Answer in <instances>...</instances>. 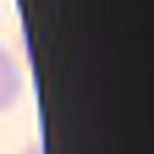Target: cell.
I'll return each mask as SVG.
<instances>
[{"label": "cell", "instance_id": "cell-1", "mask_svg": "<svg viewBox=\"0 0 154 154\" xmlns=\"http://www.w3.org/2000/svg\"><path fill=\"white\" fill-rule=\"evenodd\" d=\"M22 99V66H17V55L0 44V110H11Z\"/></svg>", "mask_w": 154, "mask_h": 154}, {"label": "cell", "instance_id": "cell-2", "mask_svg": "<svg viewBox=\"0 0 154 154\" xmlns=\"http://www.w3.org/2000/svg\"><path fill=\"white\" fill-rule=\"evenodd\" d=\"M22 154H44V143H28V149H22Z\"/></svg>", "mask_w": 154, "mask_h": 154}]
</instances>
